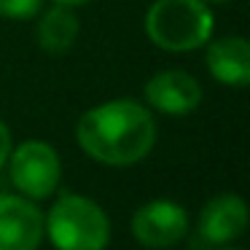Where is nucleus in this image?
I'll use <instances>...</instances> for the list:
<instances>
[{
	"mask_svg": "<svg viewBox=\"0 0 250 250\" xmlns=\"http://www.w3.org/2000/svg\"><path fill=\"white\" fill-rule=\"evenodd\" d=\"M43 0H0V17L6 19H33L41 14Z\"/></svg>",
	"mask_w": 250,
	"mask_h": 250,
	"instance_id": "obj_11",
	"label": "nucleus"
},
{
	"mask_svg": "<svg viewBox=\"0 0 250 250\" xmlns=\"http://www.w3.org/2000/svg\"><path fill=\"white\" fill-rule=\"evenodd\" d=\"M76 140L86 156L108 167H129L151 153L156 121L135 100H110L94 105L78 119Z\"/></svg>",
	"mask_w": 250,
	"mask_h": 250,
	"instance_id": "obj_1",
	"label": "nucleus"
},
{
	"mask_svg": "<svg viewBox=\"0 0 250 250\" xmlns=\"http://www.w3.org/2000/svg\"><path fill=\"white\" fill-rule=\"evenodd\" d=\"M248 229V205L237 194H218L202 207L199 234L210 245H231Z\"/></svg>",
	"mask_w": 250,
	"mask_h": 250,
	"instance_id": "obj_8",
	"label": "nucleus"
},
{
	"mask_svg": "<svg viewBox=\"0 0 250 250\" xmlns=\"http://www.w3.org/2000/svg\"><path fill=\"white\" fill-rule=\"evenodd\" d=\"M146 103L164 116H188L202 103V86L186 70H159L146 83Z\"/></svg>",
	"mask_w": 250,
	"mask_h": 250,
	"instance_id": "obj_7",
	"label": "nucleus"
},
{
	"mask_svg": "<svg viewBox=\"0 0 250 250\" xmlns=\"http://www.w3.org/2000/svg\"><path fill=\"white\" fill-rule=\"evenodd\" d=\"M43 242V212L33 199L0 194V250H38Z\"/></svg>",
	"mask_w": 250,
	"mask_h": 250,
	"instance_id": "obj_6",
	"label": "nucleus"
},
{
	"mask_svg": "<svg viewBox=\"0 0 250 250\" xmlns=\"http://www.w3.org/2000/svg\"><path fill=\"white\" fill-rule=\"evenodd\" d=\"M215 17L207 0H156L146 14V33L164 51H194L210 41Z\"/></svg>",
	"mask_w": 250,
	"mask_h": 250,
	"instance_id": "obj_3",
	"label": "nucleus"
},
{
	"mask_svg": "<svg viewBox=\"0 0 250 250\" xmlns=\"http://www.w3.org/2000/svg\"><path fill=\"white\" fill-rule=\"evenodd\" d=\"M11 132H8V126L0 121V167L8 162V153H11Z\"/></svg>",
	"mask_w": 250,
	"mask_h": 250,
	"instance_id": "obj_12",
	"label": "nucleus"
},
{
	"mask_svg": "<svg viewBox=\"0 0 250 250\" xmlns=\"http://www.w3.org/2000/svg\"><path fill=\"white\" fill-rule=\"evenodd\" d=\"M43 237L57 250H105L110 242L108 212L89 196L65 194L46 212Z\"/></svg>",
	"mask_w": 250,
	"mask_h": 250,
	"instance_id": "obj_2",
	"label": "nucleus"
},
{
	"mask_svg": "<svg viewBox=\"0 0 250 250\" xmlns=\"http://www.w3.org/2000/svg\"><path fill=\"white\" fill-rule=\"evenodd\" d=\"M212 3H226V0H212Z\"/></svg>",
	"mask_w": 250,
	"mask_h": 250,
	"instance_id": "obj_15",
	"label": "nucleus"
},
{
	"mask_svg": "<svg viewBox=\"0 0 250 250\" xmlns=\"http://www.w3.org/2000/svg\"><path fill=\"white\" fill-rule=\"evenodd\" d=\"M78 30H81V22L73 6L54 3L38 22V46L51 57H62L76 46Z\"/></svg>",
	"mask_w": 250,
	"mask_h": 250,
	"instance_id": "obj_10",
	"label": "nucleus"
},
{
	"mask_svg": "<svg viewBox=\"0 0 250 250\" xmlns=\"http://www.w3.org/2000/svg\"><path fill=\"white\" fill-rule=\"evenodd\" d=\"M8 172L11 180L27 199H49L57 191L62 178V162L54 146L43 140H24L8 153Z\"/></svg>",
	"mask_w": 250,
	"mask_h": 250,
	"instance_id": "obj_4",
	"label": "nucleus"
},
{
	"mask_svg": "<svg viewBox=\"0 0 250 250\" xmlns=\"http://www.w3.org/2000/svg\"><path fill=\"white\" fill-rule=\"evenodd\" d=\"M215 250H242V248H231V245H218Z\"/></svg>",
	"mask_w": 250,
	"mask_h": 250,
	"instance_id": "obj_14",
	"label": "nucleus"
},
{
	"mask_svg": "<svg viewBox=\"0 0 250 250\" xmlns=\"http://www.w3.org/2000/svg\"><path fill=\"white\" fill-rule=\"evenodd\" d=\"M132 234L143 248L164 250L178 245L188 234V215L172 199H153L132 218Z\"/></svg>",
	"mask_w": 250,
	"mask_h": 250,
	"instance_id": "obj_5",
	"label": "nucleus"
},
{
	"mask_svg": "<svg viewBox=\"0 0 250 250\" xmlns=\"http://www.w3.org/2000/svg\"><path fill=\"white\" fill-rule=\"evenodd\" d=\"M54 3H62V6H83L89 0H54Z\"/></svg>",
	"mask_w": 250,
	"mask_h": 250,
	"instance_id": "obj_13",
	"label": "nucleus"
},
{
	"mask_svg": "<svg viewBox=\"0 0 250 250\" xmlns=\"http://www.w3.org/2000/svg\"><path fill=\"white\" fill-rule=\"evenodd\" d=\"M207 70L226 86H248L250 83V43L239 35H226L207 46Z\"/></svg>",
	"mask_w": 250,
	"mask_h": 250,
	"instance_id": "obj_9",
	"label": "nucleus"
}]
</instances>
